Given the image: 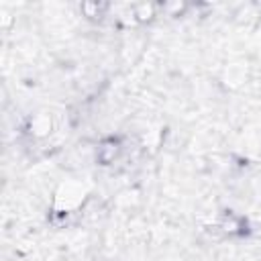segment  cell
Masks as SVG:
<instances>
[{"mask_svg":"<svg viewBox=\"0 0 261 261\" xmlns=\"http://www.w3.org/2000/svg\"><path fill=\"white\" fill-rule=\"evenodd\" d=\"M116 155H118V143H116V141H104V143L98 147V159H100L102 163H110Z\"/></svg>","mask_w":261,"mask_h":261,"instance_id":"obj_1","label":"cell"}]
</instances>
